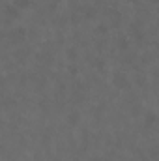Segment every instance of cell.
Returning <instances> with one entry per match:
<instances>
[{"label":"cell","instance_id":"cell-10","mask_svg":"<svg viewBox=\"0 0 159 161\" xmlns=\"http://www.w3.org/2000/svg\"><path fill=\"white\" fill-rule=\"evenodd\" d=\"M84 17H88V19L96 17V8H86L84 9Z\"/></svg>","mask_w":159,"mask_h":161},{"label":"cell","instance_id":"cell-13","mask_svg":"<svg viewBox=\"0 0 159 161\" xmlns=\"http://www.w3.org/2000/svg\"><path fill=\"white\" fill-rule=\"evenodd\" d=\"M67 71H69V75H77V73H79V68H77V66H69Z\"/></svg>","mask_w":159,"mask_h":161},{"label":"cell","instance_id":"cell-11","mask_svg":"<svg viewBox=\"0 0 159 161\" xmlns=\"http://www.w3.org/2000/svg\"><path fill=\"white\" fill-rule=\"evenodd\" d=\"M94 64H96V68H97L99 71H103V69H105V62H103L101 58H96V60H94Z\"/></svg>","mask_w":159,"mask_h":161},{"label":"cell","instance_id":"cell-5","mask_svg":"<svg viewBox=\"0 0 159 161\" xmlns=\"http://www.w3.org/2000/svg\"><path fill=\"white\" fill-rule=\"evenodd\" d=\"M4 13H6L7 17L15 19V17H19V8H17V6H6V8H4Z\"/></svg>","mask_w":159,"mask_h":161},{"label":"cell","instance_id":"cell-7","mask_svg":"<svg viewBox=\"0 0 159 161\" xmlns=\"http://www.w3.org/2000/svg\"><path fill=\"white\" fill-rule=\"evenodd\" d=\"M127 45H129V41H127V38H124V36H122V38L118 39V49H122V51H126V49H127Z\"/></svg>","mask_w":159,"mask_h":161},{"label":"cell","instance_id":"cell-1","mask_svg":"<svg viewBox=\"0 0 159 161\" xmlns=\"http://www.w3.org/2000/svg\"><path fill=\"white\" fill-rule=\"evenodd\" d=\"M112 84H114L116 88H120V90H127V88L131 86V83L127 81L126 73H120V71H116V73L112 75Z\"/></svg>","mask_w":159,"mask_h":161},{"label":"cell","instance_id":"cell-2","mask_svg":"<svg viewBox=\"0 0 159 161\" xmlns=\"http://www.w3.org/2000/svg\"><path fill=\"white\" fill-rule=\"evenodd\" d=\"M24 34H26V28L17 26V28H13V30L9 32V39H11V41H21V39L24 38Z\"/></svg>","mask_w":159,"mask_h":161},{"label":"cell","instance_id":"cell-15","mask_svg":"<svg viewBox=\"0 0 159 161\" xmlns=\"http://www.w3.org/2000/svg\"><path fill=\"white\" fill-rule=\"evenodd\" d=\"M129 2H137V0H129Z\"/></svg>","mask_w":159,"mask_h":161},{"label":"cell","instance_id":"cell-6","mask_svg":"<svg viewBox=\"0 0 159 161\" xmlns=\"http://www.w3.org/2000/svg\"><path fill=\"white\" fill-rule=\"evenodd\" d=\"M13 6H17L19 9H26L32 6V2L30 0H13Z\"/></svg>","mask_w":159,"mask_h":161},{"label":"cell","instance_id":"cell-12","mask_svg":"<svg viewBox=\"0 0 159 161\" xmlns=\"http://www.w3.org/2000/svg\"><path fill=\"white\" fill-rule=\"evenodd\" d=\"M148 154H150V158H152V159H159V148H152Z\"/></svg>","mask_w":159,"mask_h":161},{"label":"cell","instance_id":"cell-8","mask_svg":"<svg viewBox=\"0 0 159 161\" xmlns=\"http://www.w3.org/2000/svg\"><path fill=\"white\" fill-rule=\"evenodd\" d=\"M66 56H67L69 60H75V58H77V49H75V47H69V49L66 51Z\"/></svg>","mask_w":159,"mask_h":161},{"label":"cell","instance_id":"cell-14","mask_svg":"<svg viewBox=\"0 0 159 161\" xmlns=\"http://www.w3.org/2000/svg\"><path fill=\"white\" fill-rule=\"evenodd\" d=\"M24 56H26V53H24V51H19V53H17V58H24Z\"/></svg>","mask_w":159,"mask_h":161},{"label":"cell","instance_id":"cell-4","mask_svg":"<svg viewBox=\"0 0 159 161\" xmlns=\"http://www.w3.org/2000/svg\"><path fill=\"white\" fill-rule=\"evenodd\" d=\"M156 122H157V114H156L154 111H148V113L144 114V126L152 128V126H154Z\"/></svg>","mask_w":159,"mask_h":161},{"label":"cell","instance_id":"cell-9","mask_svg":"<svg viewBox=\"0 0 159 161\" xmlns=\"http://www.w3.org/2000/svg\"><path fill=\"white\" fill-rule=\"evenodd\" d=\"M96 32H97V34H107V32H109V26L101 23V24H97V26H96Z\"/></svg>","mask_w":159,"mask_h":161},{"label":"cell","instance_id":"cell-3","mask_svg":"<svg viewBox=\"0 0 159 161\" xmlns=\"http://www.w3.org/2000/svg\"><path fill=\"white\" fill-rule=\"evenodd\" d=\"M66 120H67V124H69V126H77V124L81 122V113H79V111H71V113L67 114V118H66Z\"/></svg>","mask_w":159,"mask_h":161},{"label":"cell","instance_id":"cell-16","mask_svg":"<svg viewBox=\"0 0 159 161\" xmlns=\"http://www.w3.org/2000/svg\"><path fill=\"white\" fill-rule=\"evenodd\" d=\"M152 2H159V0H152Z\"/></svg>","mask_w":159,"mask_h":161}]
</instances>
